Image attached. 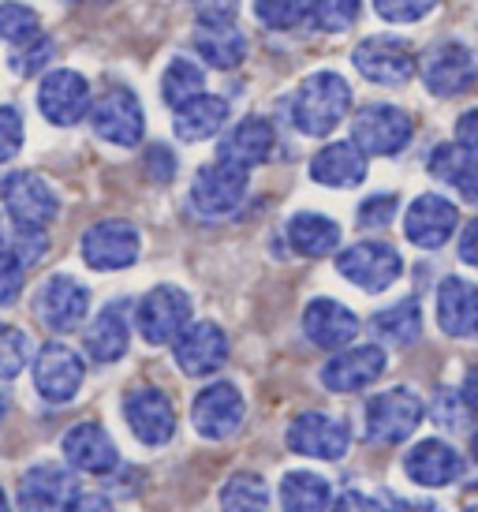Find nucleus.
I'll use <instances>...</instances> for the list:
<instances>
[{"mask_svg":"<svg viewBox=\"0 0 478 512\" xmlns=\"http://www.w3.org/2000/svg\"><path fill=\"white\" fill-rule=\"evenodd\" d=\"M385 370V348L381 344H355L344 348L325 363L322 385L333 393H359L366 385H374Z\"/></svg>","mask_w":478,"mask_h":512,"instance_id":"412c9836","label":"nucleus"},{"mask_svg":"<svg viewBox=\"0 0 478 512\" xmlns=\"http://www.w3.org/2000/svg\"><path fill=\"white\" fill-rule=\"evenodd\" d=\"M471 453H475V460H478V430H475V438H471Z\"/></svg>","mask_w":478,"mask_h":512,"instance_id":"bf43d9fd","label":"nucleus"},{"mask_svg":"<svg viewBox=\"0 0 478 512\" xmlns=\"http://www.w3.org/2000/svg\"><path fill=\"white\" fill-rule=\"evenodd\" d=\"M333 512H385V505H378L374 498H366L359 490H348V494H340Z\"/></svg>","mask_w":478,"mask_h":512,"instance_id":"8fccbe9b","label":"nucleus"},{"mask_svg":"<svg viewBox=\"0 0 478 512\" xmlns=\"http://www.w3.org/2000/svg\"><path fill=\"white\" fill-rule=\"evenodd\" d=\"M467 512H478V505H471V509H467Z\"/></svg>","mask_w":478,"mask_h":512,"instance_id":"052dcab7","label":"nucleus"},{"mask_svg":"<svg viewBox=\"0 0 478 512\" xmlns=\"http://www.w3.org/2000/svg\"><path fill=\"white\" fill-rule=\"evenodd\" d=\"M352 445L348 427L325 412H303L288 427V449L310 460H340Z\"/></svg>","mask_w":478,"mask_h":512,"instance_id":"f3484780","label":"nucleus"},{"mask_svg":"<svg viewBox=\"0 0 478 512\" xmlns=\"http://www.w3.org/2000/svg\"><path fill=\"white\" fill-rule=\"evenodd\" d=\"M437 419H441V423H460V412H456V408H452V393H441V397H437Z\"/></svg>","mask_w":478,"mask_h":512,"instance_id":"6e6d98bb","label":"nucleus"},{"mask_svg":"<svg viewBox=\"0 0 478 512\" xmlns=\"http://www.w3.org/2000/svg\"><path fill=\"white\" fill-rule=\"evenodd\" d=\"M135 326L146 344H176V337L191 326V296L176 285L150 288L135 307Z\"/></svg>","mask_w":478,"mask_h":512,"instance_id":"7ed1b4c3","label":"nucleus"},{"mask_svg":"<svg viewBox=\"0 0 478 512\" xmlns=\"http://www.w3.org/2000/svg\"><path fill=\"white\" fill-rule=\"evenodd\" d=\"M404 471L415 486H449L464 475V456L452 449L449 441L426 438L404 456Z\"/></svg>","mask_w":478,"mask_h":512,"instance_id":"393cba45","label":"nucleus"},{"mask_svg":"<svg viewBox=\"0 0 478 512\" xmlns=\"http://www.w3.org/2000/svg\"><path fill=\"white\" fill-rule=\"evenodd\" d=\"M460 258H464L467 266H478V217L464 228V236H460Z\"/></svg>","mask_w":478,"mask_h":512,"instance_id":"603ef678","label":"nucleus"},{"mask_svg":"<svg viewBox=\"0 0 478 512\" xmlns=\"http://www.w3.org/2000/svg\"><path fill=\"white\" fill-rule=\"evenodd\" d=\"M83 378H86L83 356L75 348H68V344L49 341L34 356V389L49 404H68V400H75V393L83 389Z\"/></svg>","mask_w":478,"mask_h":512,"instance_id":"ddd939ff","label":"nucleus"},{"mask_svg":"<svg viewBox=\"0 0 478 512\" xmlns=\"http://www.w3.org/2000/svg\"><path fill=\"white\" fill-rule=\"evenodd\" d=\"M437 322L449 337L478 333V288L464 277H445L437 288Z\"/></svg>","mask_w":478,"mask_h":512,"instance_id":"a878e982","label":"nucleus"},{"mask_svg":"<svg viewBox=\"0 0 478 512\" xmlns=\"http://www.w3.org/2000/svg\"><path fill=\"white\" fill-rule=\"evenodd\" d=\"M247 199V172L225 161H213L202 165L195 172V184H191V206L202 217H228L236 214Z\"/></svg>","mask_w":478,"mask_h":512,"instance_id":"9b49d317","label":"nucleus"},{"mask_svg":"<svg viewBox=\"0 0 478 512\" xmlns=\"http://www.w3.org/2000/svg\"><path fill=\"white\" fill-rule=\"evenodd\" d=\"M15 232H45L60 217V195L38 172H12L0 187Z\"/></svg>","mask_w":478,"mask_h":512,"instance_id":"f03ea898","label":"nucleus"},{"mask_svg":"<svg viewBox=\"0 0 478 512\" xmlns=\"http://www.w3.org/2000/svg\"><path fill=\"white\" fill-rule=\"evenodd\" d=\"M225 512H269V486L254 471H236L221 490Z\"/></svg>","mask_w":478,"mask_h":512,"instance_id":"c9c22d12","label":"nucleus"},{"mask_svg":"<svg viewBox=\"0 0 478 512\" xmlns=\"http://www.w3.org/2000/svg\"><path fill=\"white\" fill-rule=\"evenodd\" d=\"M146 169H150V180L169 184L172 176H176V157H172L169 146H150V154H146Z\"/></svg>","mask_w":478,"mask_h":512,"instance_id":"de8ad7c7","label":"nucleus"},{"mask_svg":"<svg viewBox=\"0 0 478 512\" xmlns=\"http://www.w3.org/2000/svg\"><path fill=\"white\" fill-rule=\"evenodd\" d=\"M303 333L318 348L344 352L359 337V318L344 303H337V299H314V303H307V311H303Z\"/></svg>","mask_w":478,"mask_h":512,"instance_id":"5701e85b","label":"nucleus"},{"mask_svg":"<svg viewBox=\"0 0 478 512\" xmlns=\"http://www.w3.org/2000/svg\"><path fill=\"white\" fill-rule=\"evenodd\" d=\"M464 404L471 408V412H478V367L475 370H467V378H464Z\"/></svg>","mask_w":478,"mask_h":512,"instance_id":"5fc2aeb1","label":"nucleus"},{"mask_svg":"<svg viewBox=\"0 0 478 512\" xmlns=\"http://www.w3.org/2000/svg\"><path fill=\"white\" fill-rule=\"evenodd\" d=\"M337 270H340V277H348V281H352L355 288H363V292H385V288L404 273V258H400V251L389 247V243L363 240V243H355V247H344V251H340Z\"/></svg>","mask_w":478,"mask_h":512,"instance_id":"6e6552de","label":"nucleus"},{"mask_svg":"<svg viewBox=\"0 0 478 512\" xmlns=\"http://www.w3.org/2000/svg\"><path fill=\"white\" fill-rule=\"evenodd\" d=\"M90 83H86L79 72H68V68H60V72H49L38 86V109L49 124H57V128H71V124H79L83 116H90Z\"/></svg>","mask_w":478,"mask_h":512,"instance_id":"4468645a","label":"nucleus"},{"mask_svg":"<svg viewBox=\"0 0 478 512\" xmlns=\"http://www.w3.org/2000/svg\"><path fill=\"white\" fill-rule=\"evenodd\" d=\"M23 270H27V262L15 255L12 247H0V307H8L19 299L23 292Z\"/></svg>","mask_w":478,"mask_h":512,"instance_id":"a19ab883","label":"nucleus"},{"mask_svg":"<svg viewBox=\"0 0 478 512\" xmlns=\"http://www.w3.org/2000/svg\"><path fill=\"white\" fill-rule=\"evenodd\" d=\"M228 120V101L217 98V94H202V98L187 101L183 109H176L172 116V128L183 143H202V139H213L217 131L225 128Z\"/></svg>","mask_w":478,"mask_h":512,"instance_id":"c85d7f7f","label":"nucleus"},{"mask_svg":"<svg viewBox=\"0 0 478 512\" xmlns=\"http://www.w3.org/2000/svg\"><path fill=\"white\" fill-rule=\"evenodd\" d=\"M288 240L299 255L307 258H325L340 247V225L333 217L322 214H296L288 221Z\"/></svg>","mask_w":478,"mask_h":512,"instance_id":"7c9ffc66","label":"nucleus"},{"mask_svg":"<svg viewBox=\"0 0 478 512\" xmlns=\"http://www.w3.org/2000/svg\"><path fill=\"white\" fill-rule=\"evenodd\" d=\"M456 143L464 146L467 154L478 157V109H467V113L456 120Z\"/></svg>","mask_w":478,"mask_h":512,"instance_id":"09e8293b","label":"nucleus"},{"mask_svg":"<svg viewBox=\"0 0 478 512\" xmlns=\"http://www.w3.org/2000/svg\"><path fill=\"white\" fill-rule=\"evenodd\" d=\"M393 214H396V195H374V199H366L359 206L355 221L363 228H385L393 221Z\"/></svg>","mask_w":478,"mask_h":512,"instance_id":"49530a36","label":"nucleus"},{"mask_svg":"<svg viewBox=\"0 0 478 512\" xmlns=\"http://www.w3.org/2000/svg\"><path fill=\"white\" fill-rule=\"evenodd\" d=\"M310 176L325 187H359L366 180V154L355 143H329L314 154Z\"/></svg>","mask_w":478,"mask_h":512,"instance_id":"cd10ccee","label":"nucleus"},{"mask_svg":"<svg viewBox=\"0 0 478 512\" xmlns=\"http://www.w3.org/2000/svg\"><path fill=\"white\" fill-rule=\"evenodd\" d=\"M411 116L396 105H366L352 120V143L366 157H393L411 143Z\"/></svg>","mask_w":478,"mask_h":512,"instance_id":"423d86ee","label":"nucleus"},{"mask_svg":"<svg viewBox=\"0 0 478 512\" xmlns=\"http://www.w3.org/2000/svg\"><path fill=\"white\" fill-rule=\"evenodd\" d=\"M127 344H131L127 303H109L86 329V356L94 363H116V359H124Z\"/></svg>","mask_w":478,"mask_h":512,"instance_id":"bb28decb","label":"nucleus"},{"mask_svg":"<svg viewBox=\"0 0 478 512\" xmlns=\"http://www.w3.org/2000/svg\"><path fill=\"white\" fill-rule=\"evenodd\" d=\"M206 94V75H202V68L198 64H191V60L176 57L165 68V75H161V98L169 101L172 109H183L187 101H195Z\"/></svg>","mask_w":478,"mask_h":512,"instance_id":"f704fd0d","label":"nucleus"},{"mask_svg":"<svg viewBox=\"0 0 478 512\" xmlns=\"http://www.w3.org/2000/svg\"><path fill=\"white\" fill-rule=\"evenodd\" d=\"M90 128L98 139L113 146H139L142 131H146V116H142L139 98L127 86L105 90L94 105H90Z\"/></svg>","mask_w":478,"mask_h":512,"instance_id":"1a4fd4ad","label":"nucleus"},{"mask_svg":"<svg viewBox=\"0 0 478 512\" xmlns=\"http://www.w3.org/2000/svg\"><path fill=\"white\" fill-rule=\"evenodd\" d=\"M381 19L389 23H419L437 8V0H374Z\"/></svg>","mask_w":478,"mask_h":512,"instance_id":"79ce46f5","label":"nucleus"},{"mask_svg":"<svg viewBox=\"0 0 478 512\" xmlns=\"http://www.w3.org/2000/svg\"><path fill=\"white\" fill-rule=\"evenodd\" d=\"M243 415H247V404H243L236 385H228V382L206 385L195 397V404H191L195 430L210 441L232 438V434L243 427Z\"/></svg>","mask_w":478,"mask_h":512,"instance_id":"2eb2a0df","label":"nucleus"},{"mask_svg":"<svg viewBox=\"0 0 478 512\" xmlns=\"http://www.w3.org/2000/svg\"><path fill=\"white\" fill-rule=\"evenodd\" d=\"M430 172L441 184L456 187L467 202H478V157L467 154L460 143H445L430 154Z\"/></svg>","mask_w":478,"mask_h":512,"instance_id":"c756f323","label":"nucleus"},{"mask_svg":"<svg viewBox=\"0 0 478 512\" xmlns=\"http://www.w3.org/2000/svg\"><path fill=\"white\" fill-rule=\"evenodd\" d=\"M124 419L142 445H165L176 434V408H172V400L161 389H154V385H139V389L127 393Z\"/></svg>","mask_w":478,"mask_h":512,"instance_id":"dca6fc26","label":"nucleus"},{"mask_svg":"<svg viewBox=\"0 0 478 512\" xmlns=\"http://www.w3.org/2000/svg\"><path fill=\"white\" fill-rule=\"evenodd\" d=\"M8 408H12V400H8V393L0 389V419H4V412H8Z\"/></svg>","mask_w":478,"mask_h":512,"instance_id":"4d7b16f0","label":"nucleus"},{"mask_svg":"<svg viewBox=\"0 0 478 512\" xmlns=\"http://www.w3.org/2000/svg\"><path fill=\"white\" fill-rule=\"evenodd\" d=\"M385 512H441V505L426 498H393Z\"/></svg>","mask_w":478,"mask_h":512,"instance_id":"864d4df0","label":"nucleus"},{"mask_svg":"<svg viewBox=\"0 0 478 512\" xmlns=\"http://www.w3.org/2000/svg\"><path fill=\"white\" fill-rule=\"evenodd\" d=\"M348 109H352V86L337 72L307 75L292 94V124L310 139L329 135L348 116Z\"/></svg>","mask_w":478,"mask_h":512,"instance_id":"f257e3e1","label":"nucleus"},{"mask_svg":"<svg viewBox=\"0 0 478 512\" xmlns=\"http://www.w3.org/2000/svg\"><path fill=\"white\" fill-rule=\"evenodd\" d=\"M273 150H277V131H273V124L262 120V116H247V120H239L236 128H228V135L217 143V161L251 172L258 165H266L269 157H273Z\"/></svg>","mask_w":478,"mask_h":512,"instance_id":"aec40b11","label":"nucleus"},{"mask_svg":"<svg viewBox=\"0 0 478 512\" xmlns=\"http://www.w3.org/2000/svg\"><path fill=\"white\" fill-rule=\"evenodd\" d=\"M422 415H426V408H422L419 393L396 385L389 393L370 397V404H366V438L378 441V445H400L419 430Z\"/></svg>","mask_w":478,"mask_h":512,"instance_id":"20e7f679","label":"nucleus"},{"mask_svg":"<svg viewBox=\"0 0 478 512\" xmlns=\"http://www.w3.org/2000/svg\"><path fill=\"white\" fill-rule=\"evenodd\" d=\"M456 225H460V210H456L449 199H441V195H419V199L408 206L404 236H408L415 247H422V251H437V247L449 243Z\"/></svg>","mask_w":478,"mask_h":512,"instance_id":"4be33fe9","label":"nucleus"},{"mask_svg":"<svg viewBox=\"0 0 478 512\" xmlns=\"http://www.w3.org/2000/svg\"><path fill=\"white\" fill-rule=\"evenodd\" d=\"M281 505L284 512H329L333 490L314 471H288L281 483Z\"/></svg>","mask_w":478,"mask_h":512,"instance_id":"473e14b6","label":"nucleus"},{"mask_svg":"<svg viewBox=\"0 0 478 512\" xmlns=\"http://www.w3.org/2000/svg\"><path fill=\"white\" fill-rule=\"evenodd\" d=\"M172 356H176V367H180L183 374H191V378H202V374L221 370L228 359L225 329L217 326V322H195V326H187L180 337H176Z\"/></svg>","mask_w":478,"mask_h":512,"instance_id":"6ab92c4d","label":"nucleus"},{"mask_svg":"<svg viewBox=\"0 0 478 512\" xmlns=\"http://www.w3.org/2000/svg\"><path fill=\"white\" fill-rule=\"evenodd\" d=\"M42 38V23H38V12L27 8V4H15V0H4L0 4V42H12L15 49L38 42Z\"/></svg>","mask_w":478,"mask_h":512,"instance_id":"e433bc0d","label":"nucleus"},{"mask_svg":"<svg viewBox=\"0 0 478 512\" xmlns=\"http://www.w3.org/2000/svg\"><path fill=\"white\" fill-rule=\"evenodd\" d=\"M352 64L370 83L404 86L415 75V68H419V57H415L411 42L396 38V34H370V38L355 45Z\"/></svg>","mask_w":478,"mask_h":512,"instance_id":"39448f33","label":"nucleus"},{"mask_svg":"<svg viewBox=\"0 0 478 512\" xmlns=\"http://www.w3.org/2000/svg\"><path fill=\"white\" fill-rule=\"evenodd\" d=\"M374 333H378L385 344H396V348H404L411 344L415 337L422 333V307L419 299H400L393 307H385V311L374 314Z\"/></svg>","mask_w":478,"mask_h":512,"instance_id":"72a5a7b5","label":"nucleus"},{"mask_svg":"<svg viewBox=\"0 0 478 512\" xmlns=\"http://www.w3.org/2000/svg\"><path fill=\"white\" fill-rule=\"evenodd\" d=\"M27 363H30V337L19 326H4L0 322V382L23 374Z\"/></svg>","mask_w":478,"mask_h":512,"instance_id":"58836bf2","label":"nucleus"},{"mask_svg":"<svg viewBox=\"0 0 478 512\" xmlns=\"http://www.w3.org/2000/svg\"><path fill=\"white\" fill-rule=\"evenodd\" d=\"M422 83L437 98H460L478 83V57L464 42H441L422 57Z\"/></svg>","mask_w":478,"mask_h":512,"instance_id":"0eeeda50","label":"nucleus"},{"mask_svg":"<svg viewBox=\"0 0 478 512\" xmlns=\"http://www.w3.org/2000/svg\"><path fill=\"white\" fill-rule=\"evenodd\" d=\"M64 456H68L71 468L83 471V475H109L120 468V453H116L113 438L98 423H75L64 434Z\"/></svg>","mask_w":478,"mask_h":512,"instance_id":"b1692460","label":"nucleus"},{"mask_svg":"<svg viewBox=\"0 0 478 512\" xmlns=\"http://www.w3.org/2000/svg\"><path fill=\"white\" fill-rule=\"evenodd\" d=\"M254 12L269 30H292L299 27L310 12V0H254Z\"/></svg>","mask_w":478,"mask_h":512,"instance_id":"ea45409f","label":"nucleus"},{"mask_svg":"<svg viewBox=\"0 0 478 512\" xmlns=\"http://www.w3.org/2000/svg\"><path fill=\"white\" fill-rule=\"evenodd\" d=\"M53 42L49 38H38V42H30V45H23V49H15L12 53V72H19V75H38L53 60Z\"/></svg>","mask_w":478,"mask_h":512,"instance_id":"37998d69","label":"nucleus"},{"mask_svg":"<svg viewBox=\"0 0 478 512\" xmlns=\"http://www.w3.org/2000/svg\"><path fill=\"white\" fill-rule=\"evenodd\" d=\"M142 251L139 228L131 221H98V225L86 228L83 236V262L90 270H127L135 266V258Z\"/></svg>","mask_w":478,"mask_h":512,"instance_id":"f8f14e48","label":"nucleus"},{"mask_svg":"<svg viewBox=\"0 0 478 512\" xmlns=\"http://www.w3.org/2000/svg\"><path fill=\"white\" fill-rule=\"evenodd\" d=\"M34 314L38 322L49 326L53 333H71L83 326V318L90 314V288L83 281H75L68 273L49 277L38 296H34Z\"/></svg>","mask_w":478,"mask_h":512,"instance_id":"9d476101","label":"nucleus"},{"mask_svg":"<svg viewBox=\"0 0 478 512\" xmlns=\"http://www.w3.org/2000/svg\"><path fill=\"white\" fill-rule=\"evenodd\" d=\"M198 27H232L239 15V0H191Z\"/></svg>","mask_w":478,"mask_h":512,"instance_id":"c03bdc74","label":"nucleus"},{"mask_svg":"<svg viewBox=\"0 0 478 512\" xmlns=\"http://www.w3.org/2000/svg\"><path fill=\"white\" fill-rule=\"evenodd\" d=\"M363 12V0H310V19L325 34H344L355 27V19Z\"/></svg>","mask_w":478,"mask_h":512,"instance_id":"4c0bfd02","label":"nucleus"},{"mask_svg":"<svg viewBox=\"0 0 478 512\" xmlns=\"http://www.w3.org/2000/svg\"><path fill=\"white\" fill-rule=\"evenodd\" d=\"M60 512H113V505L101 498V494H75Z\"/></svg>","mask_w":478,"mask_h":512,"instance_id":"3c124183","label":"nucleus"},{"mask_svg":"<svg viewBox=\"0 0 478 512\" xmlns=\"http://www.w3.org/2000/svg\"><path fill=\"white\" fill-rule=\"evenodd\" d=\"M23 146V116L12 105H0V165L12 161Z\"/></svg>","mask_w":478,"mask_h":512,"instance_id":"a18cd8bd","label":"nucleus"},{"mask_svg":"<svg viewBox=\"0 0 478 512\" xmlns=\"http://www.w3.org/2000/svg\"><path fill=\"white\" fill-rule=\"evenodd\" d=\"M0 512H12V505H8V494H4V486H0Z\"/></svg>","mask_w":478,"mask_h":512,"instance_id":"13d9d810","label":"nucleus"},{"mask_svg":"<svg viewBox=\"0 0 478 512\" xmlns=\"http://www.w3.org/2000/svg\"><path fill=\"white\" fill-rule=\"evenodd\" d=\"M195 49L210 68L228 72V68H236L239 60L247 57V38H243V30L236 23L232 27H198Z\"/></svg>","mask_w":478,"mask_h":512,"instance_id":"2f4dec72","label":"nucleus"},{"mask_svg":"<svg viewBox=\"0 0 478 512\" xmlns=\"http://www.w3.org/2000/svg\"><path fill=\"white\" fill-rule=\"evenodd\" d=\"M71 498H75V479L64 464H53V460L23 471L15 490V501L23 512H60Z\"/></svg>","mask_w":478,"mask_h":512,"instance_id":"a211bd4d","label":"nucleus"}]
</instances>
